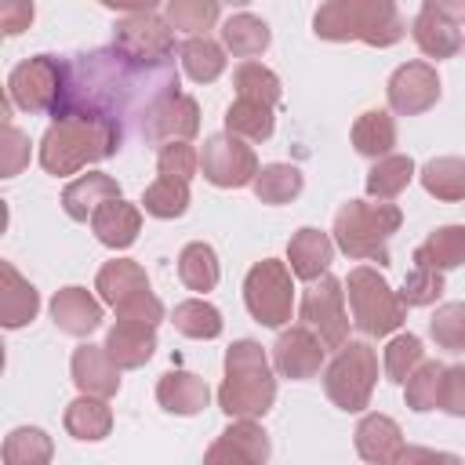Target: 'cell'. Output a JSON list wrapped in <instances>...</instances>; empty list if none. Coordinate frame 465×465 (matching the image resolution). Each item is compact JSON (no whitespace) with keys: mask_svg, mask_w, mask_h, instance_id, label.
<instances>
[{"mask_svg":"<svg viewBox=\"0 0 465 465\" xmlns=\"http://www.w3.org/2000/svg\"><path fill=\"white\" fill-rule=\"evenodd\" d=\"M124 142L120 120L105 113H65L40 138V167L54 178L76 174L87 163L113 156Z\"/></svg>","mask_w":465,"mask_h":465,"instance_id":"6da1fadb","label":"cell"},{"mask_svg":"<svg viewBox=\"0 0 465 465\" xmlns=\"http://www.w3.org/2000/svg\"><path fill=\"white\" fill-rule=\"evenodd\" d=\"M276 400V374L265 349L254 338H240L225 349V378L218 389V407L236 421H254L269 414Z\"/></svg>","mask_w":465,"mask_h":465,"instance_id":"7a4b0ae2","label":"cell"},{"mask_svg":"<svg viewBox=\"0 0 465 465\" xmlns=\"http://www.w3.org/2000/svg\"><path fill=\"white\" fill-rule=\"evenodd\" d=\"M312 29L320 40H363L371 47H392L407 33L392 0H327L320 4Z\"/></svg>","mask_w":465,"mask_h":465,"instance_id":"3957f363","label":"cell"},{"mask_svg":"<svg viewBox=\"0 0 465 465\" xmlns=\"http://www.w3.org/2000/svg\"><path fill=\"white\" fill-rule=\"evenodd\" d=\"M403 225V211L396 203H367V200H349L334 214V243L341 254L360 258V262H378L389 265V236Z\"/></svg>","mask_w":465,"mask_h":465,"instance_id":"277c9868","label":"cell"},{"mask_svg":"<svg viewBox=\"0 0 465 465\" xmlns=\"http://www.w3.org/2000/svg\"><path fill=\"white\" fill-rule=\"evenodd\" d=\"M345 294L352 309V327H360L367 338H385L400 331V323L407 320V305L400 302V291H392L389 280L371 265H356L349 272Z\"/></svg>","mask_w":465,"mask_h":465,"instance_id":"5b68a950","label":"cell"},{"mask_svg":"<svg viewBox=\"0 0 465 465\" xmlns=\"http://www.w3.org/2000/svg\"><path fill=\"white\" fill-rule=\"evenodd\" d=\"M7 102L22 113H62L69 102V62L54 54H33L7 76Z\"/></svg>","mask_w":465,"mask_h":465,"instance_id":"8992f818","label":"cell"},{"mask_svg":"<svg viewBox=\"0 0 465 465\" xmlns=\"http://www.w3.org/2000/svg\"><path fill=\"white\" fill-rule=\"evenodd\" d=\"M94 291L105 305L116 309V320H138L149 327H160V320H163V302L149 291L145 269L131 258L105 262L94 276Z\"/></svg>","mask_w":465,"mask_h":465,"instance_id":"52a82bcc","label":"cell"},{"mask_svg":"<svg viewBox=\"0 0 465 465\" xmlns=\"http://www.w3.org/2000/svg\"><path fill=\"white\" fill-rule=\"evenodd\" d=\"M378 385V352L367 341H349L323 367V392L338 411H363Z\"/></svg>","mask_w":465,"mask_h":465,"instance_id":"ba28073f","label":"cell"},{"mask_svg":"<svg viewBox=\"0 0 465 465\" xmlns=\"http://www.w3.org/2000/svg\"><path fill=\"white\" fill-rule=\"evenodd\" d=\"M113 51L138 69H163L174 54V29L153 7H131L113 25Z\"/></svg>","mask_w":465,"mask_h":465,"instance_id":"9c48e42d","label":"cell"},{"mask_svg":"<svg viewBox=\"0 0 465 465\" xmlns=\"http://www.w3.org/2000/svg\"><path fill=\"white\" fill-rule=\"evenodd\" d=\"M291 265L276 258H262L243 276V305L262 327H283L291 323L294 309V283Z\"/></svg>","mask_w":465,"mask_h":465,"instance_id":"30bf717a","label":"cell"},{"mask_svg":"<svg viewBox=\"0 0 465 465\" xmlns=\"http://www.w3.org/2000/svg\"><path fill=\"white\" fill-rule=\"evenodd\" d=\"M302 327H309L323 349H341L349 345V312H345V283L334 280L331 272L320 276L316 283H309V291L302 294L298 305Z\"/></svg>","mask_w":465,"mask_h":465,"instance_id":"8fae6325","label":"cell"},{"mask_svg":"<svg viewBox=\"0 0 465 465\" xmlns=\"http://www.w3.org/2000/svg\"><path fill=\"white\" fill-rule=\"evenodd\" d=\"M142 131H145V142L156 145V149H163L171 142L196 138V131H200V105H196V98L178 91V87L160 91L149 102L145 116H142Z\"/></svg>","mask_w":465,"mask_h":465,"instance_id":"7c38bea8","label":"cell"},{"mask_svg":"<svg viewBox=\"0 0 465 465\" xmlns=\"http://www.w3.org/2000/svg\"><path fill=\"white\" fill-rule=\"evenodd\" d=\"M200 171L211 185L218 189H240V185H254L258 178V156L247 142L232 138V134H211L203 142V153H200Z\"/></svg>","mask_w":465,"mask_h":465,"instance_id":"4fadbf2b","label":"cell"},{"mask_svg":"<svg viewBox=\"0 0 465 465\" xmlns=\"http://www.w3.org/2000/svg\"><path fill=\"white\" fill-rule=\"evenodd\" d=\"M385 94H389V109L400 113V116L429 113V109L440 102V76H436V65H429V62H403V65L389 76Z\"/></svg>","mask_w":465,"mask_h":465,"instance_id":"5bb4252c","label":"cell"},{"mask_svg":"<svg viewBox=\"0 0 465 465\" xmlns=\"http://www.w3.org/2000/svg\"><path fill=\"white\" fill-rule=\"evenodd\" d=\"M272 454L269 432L258 421H232L207 447L203 465H265Z\"/></svg>","mask_w":465,"mask_h":465,"instance_id":"9a60e30c","label":"cell"},{"mask_svg":"<svg viewBox=\"0 0 465 465\" xmlns=\"http://www.w3.org/2000/svg\"><path fill=\"white\" fill-rule=\"evenodd\" d=\"M323 352L327 349L320 345V338L309 327H291V331H280V338L272 345V367L291 381H305V378L320 374Z\"/></svg>","mask_w":465,"mask_h":465,"instance_id":"2e32d148","label":"cell"},{"mask_svg":"<svg viewBox=\"0 0 465 465\" xmlns=\"http://www.w3.org/2000/svg\"><path fill=\"white\" fill-rule=\"evenodd\" d=\"M69 371H73V385L80 389V396L109 400L120 392V367L105 356V345H91V341L76 345Z\"/></svg>","mask_w":465,"mask_h":465,"instance_id":"e0dca14e","label":"cell"},{"mask_svg":"<svg viewBox=\"0 0 465 465\" xmlns=\"http://www.w3.org/2000/svg\"><path fill=\"white\" fill-rule=\"evenodd\" d=\"M51 320L62 334H73V338H87L91 331L102 327V302L87 291V287H62L54 291L51 298Z\"/></svg>","mask_w":465,"mask_h":465,"instance_id":"ac0fdd59","label":"cell"},{"mask_svg":"<svg viewBox=\"0 0 465 465\" xmlns=\"http://www.w3.org/2000/svg\"><path fill=\"white\" fill-rule=\"evenodd\" d=\"M352 436H356V454L367 465H396L400 450L407 447L400 425L389 414H363Z\"/></svg>","mask_w":465,"mask_h":465,"instance_id":"d6986e66","label":"cell"},{"mask_svg":"<svg viewBox=\"0 0 465 465\" xmlns=\"http://www.w3.org/2000/svg\"><path fill=\"white\" fill-rule=\"evenodd\" d=\"M109 200H120V185L113 174L105 171H87L80 178H73L65 189H62V211L73 218V222H91L94 211Z\"/></svg>","mask_w":465,"mask_h":465,"instance_id":"ffe728a7","label":"cell"},{"mask_svg":"<svg viewBox=\"0 0 465 465\" xmlns=\"http://www.w3.org/2000/svg\"><path fill=\"white\" fill-rule=\"evenodd\" d=\"M331 258H334V240H331L323 229L305 225V229H298V232L291 236V243H287V265H291V272H294L298 280H305V283H316L320 276H327Z\"/></svg>","mask_w":465,"mask_h":465,"instance_id":"44dd1931","label":"cell"},{"mask_svg":"<svg viewBox=\"0 0 465 465\" xmlns=\"http://www.w3.org/2000/svg\"><path fill=\"white\" fill-rule=\"evenodd\" d=\"M153 349H156V327L138 323V320H116L105 334V356L120 371H134V367L149 363Z\"/></svg>","mask_w":465,"mask_h":465,"instance_id":"7402d4cb","label":"cell"},{"mask_svg":"<svg viewBox=\"0 0 465 465\" xmlns=\"http://www.w3.org/2000/svg\"><path fill=\"white\" fill-rule=\"evenodd\" d=\"M411 36H414V44L421 47V54H429V58H454V54L465 47L461 29H458L454 22H447V18L432 7V0H425L421 11L414 15Z\"/></svg>","mask_w":465,"mask_h":465,"instance_id":"603a6c76","label":"cell"},{"mask_svg":"<svg viewBox=\"0 0 465 465\" xmlns=\"http://www.w3.org/2000/svg\"><path fill=\"white\" fill-rule=\"evenodd\" d=\"M40 312V294L36 287L11 265V262H0V323L7 331L15 327H25L33 323Z\"/></svg>","mask_w":465,"mask_h":465,"instance_id":"cb8c5ba5","label":"cell"},{"mask_svg":"<svg viewBox=\"0 0 465 465\" xmlns=\"http://www.w3.org/2000/svg\"><path fill=\"white\" fill-rule=\"evenodd\" d=\"M207 400H211V389H207V381H203L200 374H193V371L174 367V371H167V374L156 381V403H160L167 414H182V418L200 414V411L207 407Z\"/></svg>","mask_w":465,"mask_h":465,"instance_id":"d4e9b609","label":"cell"},{"mask_svg":"<svg viewBox=\"0 0 465 465\" xmlns=\"http://www.w3.org/2000/svg\"><path fill=\"white\" fill-rule=\"evenodd\" d=\"M91 229H94V236H98V243H105V247H113V251H124V247H131V243L138 240V232H142V207L127 203L124 196H120V200H109V203H102V207L94 211Z\"/></svg>","mask_w":465,"mask_h":465,"instance_id":"484cf974","label":"cell"},{"mask_svg":"<svg viewBox=\"0 0 465 465\" xmlns=\"http://www.w3.org/2000/svg\"><path fill=\"white\" fill-rule=\"evenodd\" d=\"M276 131V109L254 98H236L225 109V134L240 138V142H269Z\"/></svg>","mask_w":465,"mask_h":465,"instance_id":"4316f807","label":"cell"},{"mask_svg":"<svg viewBox=\"0 0 465 465\" xmlns=\"http://www.w3.org/2000/svg\"><path fill=\"white\" fill-rule=\"evenodd\" d=\"M396 145V120L385 109H367L352 124V149L367 160H385L392 156Z\"/></svg>","mask_w":465,"mask_h":465,"instance_id":"83f0119b","label":"cell"},{"mask_svg":"<svg viewBox=\"0 0 465 465\" xmlns=\"http://www.w3.org/2000/svg\"><path fill=\"white\" fill-rule=\"evenodd\" d=\"M65 432L73 440H87V443H98L113 432V411L105 400L98 396H76L69 407H65V418H62Z\"/></svg>","mask_w":465,"mask_h":465,"instance_id":"f1b7e54d","label":"cell"},{"mask_svg":"<svg viewBox=\"0 0 465 465\" xmlns=\"http://www.w3.org/2000/svg\"><path fill=\"white\" fill-rule=\"evenodd\" d=\"M269 40H272L269 25L251 11H236L222 25V44H225V51H232V58L254 62V54H262L269 47Z\"/></svg>","mask_w":465,"mask_h":465,"instance_id":"f546056e","label":"cell"},{"mask_svg":"<svg viewBox=\"0 0 465 465\" xmlns=\"http://www.w3.org/2000/svg\"><path fill=\"white\" fill-rule=\"evenodd\" d=\"M178 280H182L189 291H196V294L214 291V287H218V280H222V265H218L214 247H211V243H203V240L185 243V247H182V254H178Z\"/></svg>","mask_w":465,"mask_h":465,"instance_id":"4dcf8cb0","label":"cell"},{"mask_svg":"<svg viewBox=\"0 0 465 465\" xmlns=\"http://www.w3.org/2000/svg\"><path fill=\"white\" fill-rule=\"evenodd\" d=\"M418 178H421L425 193L443 203L465 200V160L461 156H436L418 171Z\"/></svg>","mask_w":465,"mask_h":465,"instance_id":"1f68e13d","label":"cell"},{"mask_svg":"<svg viewBox=\"0 0 465 465\" xmlns=\"http://www.w3.org/2000/svg\"><path fill=\"white\" fill-rule=\"evenodd\" d=\"M182 69L196 84H214L225 73V47L211 36H189L182 44Z\"/></svg>","mask_w":465,"mask_h":465,"instance_id":"d6a6232c","label":"cell"},{"mask_svg":"<svg viewBox=\"0 0 465 465\" xmlns=\"http://www.w3.org/2000/svg\"><path fill=\"white\" fill-rule=\"evenodd\" d=\"M414 258H421L425 265L447 272L465 265V225H440L425 236V243L414 251Z\"/></svg>","mask_w":465,"mask_h":465,"instance_id":"836d02e7","label":"cell"},{"mask_svg":"<svg viewBox=\"0 0 465 465\" xmlns=\"http://www.w3.org/2000/svg\"><path fill=\"white\" fill-rule=\"evenodd\" d=\"M411 178H414V160L392 153V156H385V160H374V167L367 171V182H363V185H367V196H371V200L389 203L392 196H400V193L411 185Z\"/></svg>","mask_w":465,"mask_h":465,"instance_id":"e575fe53","label":"cell"},{"mask_svg":"<svg viewBox=\"0 0 465 465\" xmlns=\"http://www.w3.org/2000/svg\"><path fill=\"white\" fill-rule=\"evenodd\" d=\"M54 443L36 425H18L4 440V465H51Z\"/></svg>","mask_w":465,"mask_h":465,"instance_id":"d590c367","label":"cell"},{"mask_svg":"<svg viewBox=\"0 0 465 465\" xmlns=\"http://www.w3.org/2000/svg\"><path fill=\"white\" fill-rule=\"evenodd\" d=\"M171 323H174L178 334H185V338H203V341L218 338L222 327H225L222 312H218L207 298H185V302H178L174 312H171Z\"/></svg>","mask_w":465,"mask_h":465,"instance_id":"8d00e7d4","label":"cell"},{"mask_svg":"<svg viewBox=\"0 0 465 465\" xmlns=\"http://www.w3.org/2000/svg\"><path fill=\"white\" fill-rule=\"evenodd\" d=\"M302 185H305V178H302V171L294 163H265L251 189H254V196L262 203L280 207V203H291L302 193Z\"/></svg>","mask_w":465,"mask_h":465,"instance_id":"74e56055","label":"cell"},{"mask_svg":"<svg viewBox=\"0 0 465 465\" xmlns=\"http://www.w3.org/2000/svg\"><path fill=\"white\" fill-rule=\"evenodd\" d=\"M232 87H236V98H254V102H265V105H280V76L262 65V62H240L232 69Z\"/></svg>","mask_w":465,"mask_h":465,"instance_id":"f35d334b","label":"cell"},{"mask_svg":"<svg viewBox=\"0 0 465 465\" xmlns=\"http://www.w3.org/2000/svg\"><path fill=\"white\" fill-rule=\"evenodd\" d=\"M222 7L214 0H171L163 7V18L171 29H182L189 36H207V29L218 22Z\"/></svg>","mask_w":465,"mask_h":465,"instance_id":"ab89813d","label":"cell"},{"mask_svg":"<svg viewBox=\"0 0 465 465\" xmlns=\"http://www.w3.org/2000/svg\"><path fill=\"white\" fill-rule=\"evenodd\" d=\"M142 207L153 218H182L189 211V182L178 178H156L145 193H142Z\"/></svg>","mask_w":465,"mask_h":465,"instance_id":"60d3db41","label":"cell"},{"mask_svg":"<svg viewBox=\"0 0 465 465\" xmlns=\"http://www.w3.org/2000/svg\"><path fill=\"white\" fill-rule=\"evenodd\" d=\"M440 381H443V363L421 360L418 371L403 381V400H407V407L418 411V414L436 411V407H440Z\"/></svg>","mask_w":465,"mask_h":465,"instance_id":"b9f144b4","label":"cell"},{"mask_svg":"<svg viewBox=\"0 0 465 465\" xmlns=\"http://www.w3.org/2000/svg\"><path fill=\"white\" fill-rule=\"evenodd\" d=\"M440 294H443V272L425 265L421 258H414V269L407 272V280L400 287V302L407 309H418V305H432Z\"/></svg>","mask_w":465,"mask_h":465,"instance_id":"7bdbcfd3","label":"cell"},{"mask_svg":"<svg viewBox=\"0 0 465 465\" xmlns=\"http://www.w3.org/2000/svg\"><path fill=\"white\" fill-rule=\"evenodd\" d=\"M421 360H425V349H421V338L418 334H396V338H389V345H385V374H389V381L403 385L418 371Z\"/></svg>","mask_w":465,"mask_h":465,"instance_id":"ee69618b","label":"cell"},{"mask_svg":"<svg viewBox=\"0 0 465 465\" xmlns=\"http://www.w3.org/2000/svg\"><path fill=\"white\" fill-rule=\"evenodd\" d=\"M429 334L447 352H465V302H447L432 312Z\"/></svg>","mask_w":465,"mask_h":465,"instance_id":"f6af8a7d","label":"cell"},{"mask_svg":"<svg viewBox=\"0 0 465 465\" xmlns=\"http://www.w3.org/2000/svg\"><path fill=\"white\" fill-rule=\"evenodd\" d=\"M156 171H160L163 178L189 182V178L200 171V153H196L189 142H171V145L156 149Z\"/></svg>","mask_w":465,"mask_h":465,"instance_id":"bcb514c9","label":"cell"},{"mask_svg":"<svg viewBox=\"0 0 465 465\" xmlns=\"http://www.w3.org/2000/svg\"><path fill=\"white\" fill-rule=\"evenodd\" d=\"M440 411H447L450 418H465V363L443 367V381H440Z\"/></svg>","mask_w":465,"mask_h":465,"instance_id":"7dc6e473","label":"cell"},{"mask_svg":"<svg viewBox=\"0 0 465 465\" xmlns=\"http://www.w3.org/2000/svg\"><path fill=\"white\" fill-rule=\"evenodd\" d=\"M25 163H29V138L15 124H4V160H0L4 178H15Z\"/></svg>","mask_w":465,"mask_h":465,"instance_id":"c3c4849f","label":"cell"},{"mask_svg":"<svg viewBox=\"0 0 465 465\" xmlns=\"http://www.w3.org/2000/svg\"><path fill=\"white\" fill-rule=\"evenodd\" d=\"M396 465H461V458L450 454V450H432V447H414V443H407V447L400 450Z\"/></svg>","mask_w":465,"mask_h":465,"instance_id":"681fc988","label":"cell"},{"mask_svg":"<svg viewBox=\"0 0 465 465\" xmlns=\"http://www.w3.org/2000/svg\"><path fill=\"white\" fill-rule=\"evenodd\" d=\"M29 22H33V4H7V7L0 11V29H4L7 36L29 29Z\"/></svg>","mask_w":465,"mask_h":465,"instance_id":"f907efd6","label":"cell"},{"mask_svg":"<svg viewBox=\"0 0 465 465\" xmlns=\"http://www.w3.org/2000/svg\"><path fill=\"white\" fill-rule=\"evenodd\" d=\"M432 7H436L447 22H454L458 29L465 25V0H432Z\"/></svg>","mask_w":465,"mask_h":465,"instance_id":"816d5d0a","label":"cell"}]
</instances>
